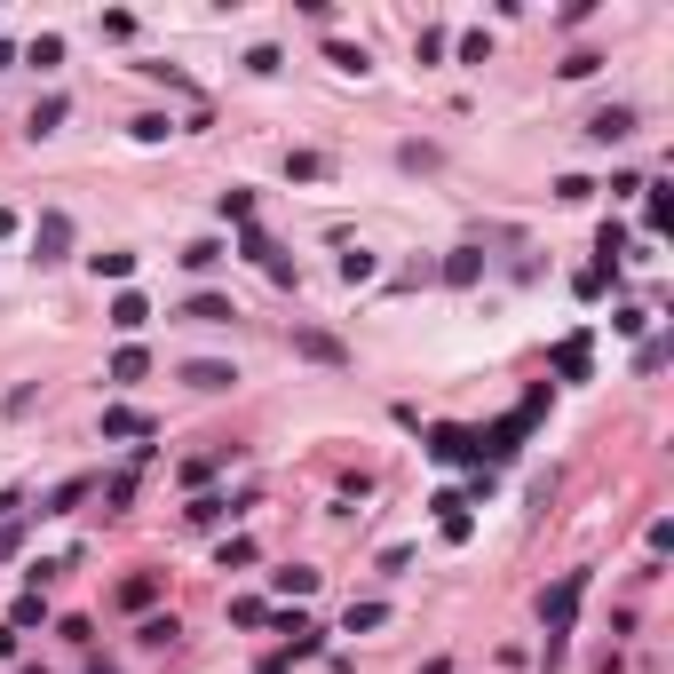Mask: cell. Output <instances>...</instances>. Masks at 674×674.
Here are the masks:
<instances>
[{
	"label": "cell",
	"mask_w": 674,
	"mask_h": 674,
	"mask_svg": "<svg viewBox=\"0 0 674 674\" xmlns=\"http://www.w3.org/2000/svg\"><path fill=\"white\" fill-rule=\"evenodd\" d=\"M112 326H119V334H143V326H151V302H143V294H119V302H112Z\"/></svg>",
	"instance_id": "30bf717a"
},
{
	"label": "cell",
	"mask_w": 674,
	"mask_h": 674,
	"mask_svg": "<svg viewBox=\"0 0 674 674\" xmlns=\"http://www.w3.org/2000/svg\"><path fill=\"white\" fill-rule=\"evenodd\" d=\"M183 318H191V326H230L238 310H230L223 294H191V310H183Z\"/></svg>",
	"instance_id": "9c48e42d"
},
{
	"label": "cell",
	"mask_w": 674,
	"mask_h": 674,
	"mask_svg": "<svg viewBox=\"0 0 674 674\" xmlns=\"http://www.w3.org/2000/svg\"><path fill=\"white\" fill-rule=\"evenodd\" d=\"M16 548H24V524H0V563L16 556Z\"/></svg>",
	"instance_id": "d4e9b609"
},
{
	"label": "cell",
	"mask_w": 674,
	"mask_h": 674,
	"mask_svg": "<svg viewBox=\"0 0 674 674\" xmlns=\"http://www.w3.org/2000/svg\"><path fill=\"white\" fill-rule=\"evenodd\" d=\"M32 64H40V72H48V64H64V40H56V32H40V40H32Z\"/></svg>",
	"instance_id": "ac0fdd59"
},
{
	"label": "cell",
	"mask_w": 674,
	"mask_h": 674,
	"mask_svg": "<svg viewBox=\"0 0 674 674\" xmlns=\"http://www.w3.org/2000/svg\"><path fill=\"white\" fill-rule=\"evenodd\" d=\"M294 349H302V357H318V365H349V349H341L334 334H318V326H302V334H294Z\"/></svg>",
	"instance_id": "52a82bcc"
},
{
	"label": "cell",
	"mask_w": 674,
	"mask_h": 674,
	"mask_svg": "<svg viewBox=\"0 0 674 674\" xmlns=\"http://www.w3.org/2000/svg\"><path fill=\"white\" fill-rule=\"evenodd\" d=\"M40 619H48V603H40V587H32V595L16 603V619H8V627H40Z\"/></svg>",
	"instance_id": "44dd1931"
},
{
	"label": "cell",
	"mask_w": 674,
	"mask_h": 674,
	"mask_svg": "<svg viewBox=\"0 0 674 674\" xmlns=\"http://www.w3.org/2000/svg\"><path fill=\"white\" fill-rule=\"evenodd\" d=\"M556 373H563V381H579V373H587V334H571V341L556 349Z\"/></svg>",
	"instance_id": "7c38bea8"
},
{
	"label": "cell",
	"mask_w": 674,
	"mask_h": 674,
	"mask_svg": "<svg viewBox=\"0 0 674 674\" xmlns=\"http://www.w3.org/2000/svg\"><path fill=\"white\" fill-rule=\"evenodd\" d=\"M223 516H230V500H191V524H199V532H215Z\"/></svg>",
	"instance_id": "2e32d148"
},
{
	"label": "cell",
	"mask_w": 674,
	"mask_h": 674,
	"mask_svg": "<svg viewBox=\"0 0 674 674\" xmlns=\"http://www.w3.org/2000/svg\"><path fill=\"white\" fill-rule=\"evenodd\" d=\"M278 587H286V595H310V587H318V571H310V563H294V571H278Z\"/></svg>",
	"instance_id": "ffe728a7"
},
{
	"label": "cell",
	"mask_w": 674,
	"mask_h": 674,
	"mask_svg": "<svg viewBox=\"0 0 674 674\" xmlns=\"http://www.w3.org/2000/svg\"><path fill=\"white\" fill-rule=\"evenodd\" d=\"M175 635H183V627H175V619H143V643H151V651H167V643H175Z\"/></svg>",
	"instance_id": "7402d4cb"
},
{
	"label": "cell",
	"mask_w": 674,
	"mask_h": 674,
	"mask_svg": "<svg viewBox=\"0 0 674 674\" xmlns=\"http://www.w3.org/2000/svg\"><path fill=\"white\" fill-rule=\"evenodd\" d=\"M8 230H16V215H8V207H0V238H8Z\"/></svg>",
	"instance_id": "484cf974"
},
{
	"label": "cell",
	"mask_w": 674,
	"mask_h": 674,
	"mask_svg": "<svg viewBox=\"0 0 674 674\" xmlns=\"http://www.w3.org/2000/svg\"><path fill=\"white\" fill-rule=\"evenodd\" d=\"M104 437H127V445H143V437H151V413H135V405H104Z\"/></svg>",
	"instance_id": "5b68a950"
},
{
	"label": "cell",
	"mask_w": 674,
	"mask_h": 674,
	"mask_svg": "<svg viewBox=\"0 0 674 674\" xmlns=\"http://www.w3.org/2000/svg\"><path fill=\"white\" fill-rule=\"evenodd\" d=\"M80 500H88V476H72V484H56V500H48L40 516H64V508H80Z\"/></svg>",
	"instance_id": "4fadbf2b"
},
{
	"label": "cell",
	"mask_w": 674,
	"mask_h": 674,
	"mask_svg": "<svg viewBox=\"0 0 674 674\" xmlns=\"http://www.w3.org/2000/svg\"><path fill=\"white\" fill-rule=\"evenodd\" d=\"M587 135H595V143H627V135H635V112H627V104H611V112L587 119Z\"/></svg>",
	"instance_id": "8992f818"
},
{
	"label": "cell",
	"mask_w": 674,
	"mask_h": 674,
	"mask_svg": "<svg viewBox=\"0 0 674 674\" xmlns=\"http://www.w3.org/2000/svg\"><path fill=\"white\" fill-rule=\"evenodd\" d=\"M238 246H246V254H254V270H262V278H270V286H294V278H302V270H294V254H286V246H278V238H262V230H254V223L238 230Z\"/></svg>",
	"instance_id": "6da1fadb"
},
{
	"label": "cell",
	"mask_w": 674,
	"mask_h": 674,
	"mask_svg": "<svg viewBox=\"0 0 674 674\" xmlns=\"http://www.w3.org/2000/svg\"><path fill=\"white\" fill-rule=\"evenodd\" d=\"M112 381H143V349H119V357H112Z\"/></svg>",
	"instance_id": "cb8c5ba5"
},
{
	"label": "cell",
	"mask_w": 674,
	"mask_h": 674,
	"mask_svg": "<svg viewBox=\"0 0 674 674\" xmlns=\"http://www.w3.org/2000/svg\"><path fill=\"white\" fill-rule=\"evenodd\" d=\"M96 278H135V254H96Z\"/></svg>",
	"instance_id": "603a6c76"
},
{
	"label": "cell",
	"mask_w": 674,
	"mask_h": 674,
	"mask_svg": "<svg viewBox=\"0 0 674 674\" xmlns=\"http://www.w3.org/2000/svg\"><path fill=\"white\" fill-rule=\"evenodd\" d=\"M151 595H159V579H151V571H135V579H127V587H119V603H127V611H143V603H151Z\"/></svg>",
	"instance_id": "5bb4252c"
},
{
	"label": "cell",
	"mask_w": 674,
	"mask_h": 674,
	"mask_svg": "<svg viewBox=\"0 0 674 674\" xmlns=\"http://www.w3.org/2000/svg\"><path fill=\"white\" fill-rule=\"evenodd\" d=\"M64 246H72V215H56V207H48L40 230H32V254H40V262H64Z\"/></svg>",
	"instance_id": "277c9868"
},
{
	"label": "cell",
	"mask_w": 674,
	"mask_h": 674,
	"mask_svg": "<svg viewBox=\"0 0 674 674\" xmlns=\"http://www.w3.org/2000/svg\"><path fill=\"white\" fill-rule=\"evenodd\" d=\"M183 381H191L199 397H223V389H238V365H215V357H191V365H183Z\"/></svg>",
	"instance_id": "3957f363"
},
{
	"label": "cell",
	"mask_w": 674,
	"mask_h": 674,
	"mask_svg": "<svg viewBox=\"0 0 674 674\" xmlns=\"http://www.w3.org/2000/svg\"><path fill=\"white\" fill-rule=\"evenodd\" d=\"M183 262H191V270H215V262H223V246H215V238H199V246H183Z\"/></svg>",
	"instance_id": "d6986e66"
},
{
	"label": "cell",
	"mask_w": 674,
	"mask_h": 674,
	"mask_svg": "<svg viewBox=\"0 0 674 674\" xmlns=\"http://www.w3.org/2000/svg\"><path fill=\"white\" fill-rule=\"evenodd\" d=\"M429 452H437V460H484V445L460 437V429H429Z\"/></svg>",
	"instance_id": "ba28073f"
},
{
	"label": "cell",
	"mask_w": 674,
	"mask_h": 674,
	"mask_svg": "<svg viewBox=\"0 0 674 674\" xmlns=\"http://www.w3.org/2000/svg\"><path fill=\"white\" fill-rule=\"evenodd\" d=\"M579 595H587V571H563L556 587L540 595V619H548V635H563V627H571V611H579Z\"/></svg>",
	"instance_id": "7a4b0ae2"
},
{
	"label": "cell",
	"mask_w": 674,
	"mask_h": 674,
	"mask_svg": "<svg viewBox=\"0 0 674 674\" xmlns=\"http://www.w3.org/2000/svg\"><path fill=\"white\" fill-rule=\"evenodd\" d=\"M64 112H72L64 96H40V104H32V135H56V127H64Z\"/></svg>",
	"instance_id": "8fae6325"
},
{
	"label": "cell",
	"mask_w": 674,
	"mask_h": 674,
	"mask_svg": "<svg viewBox=\"0 0 674 674\" xmlns=\"http://www.w3.org/2000/svg\"><path fill=\"white\" fill-rule=\"evenodd\" d=\"M223 223H238V230L254 223V199H246V191H223Z\"/></svg>",
	"instance_id": "e0dca14e"
},
{
	"label": "cell",
	"mask_w": 674,
	"mask_h": 674,
	"mask_svg": "<svg viewBox=\"0 0 674 674\" xmlns=\"http://www.w3.org/2000/svg\"><path fill=\"white\" fill-rule=\"evenodd\" d=\"M381 619H389V603H349V619H341V627L357 635V627H381Z\"/></svg>",
	"instance_id": "9a60e30c"
}]
</instances>
